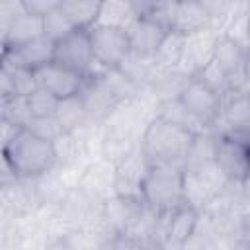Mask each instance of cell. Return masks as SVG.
<instances>
[{"label":"cell","mask_w":250,"mask_h":250,"mask_svg":"<svg viewBox=\"0 0 250 250\" xmlns=\"http://www.w3.org/2000/svg\"><path fill=\"white\" fill-rule=\"evenodd\" d=\"M197 133L154 115L141 139V154L148 166H186Z\"/></svg>","instance_id":"1"},{"label":"cell","mask_w":250,"mask_h":250,"mask_svg":"<svg viewBox=\"0 0 250 250\" xmlns=\"http://www.w3.org/2000/svg\"><path fill=\"white\" fill-rule=\"evenodd\" d=\"M2 158L18 178H37L53 168L57 152L53 141L41 139L23 127L12 141L2 145Z\"/></svg>","instance_id":"2"},{"label":"cell","mask_w":250,"mask_h":250,"mask_svg":"<svg viewBox=\"0 0 250 250\" xmlns=\"http://www.w3.org/2000/svg\"><path fill=\"white\" fill-rule=\"evenodd\" d=\"M141 199L154 213H172L184 205V168L148 166L141 184Z\"/></svg>","instance_id":"3"},{"label":"cell","mask_w":250,"mask_h":250,"mask_svg":"<svg viewBox=\"0 0 250 250\" xmlns=\"http://www.w3.org/2000/svg\"><path fill=\"white\" fill-rule=\"evenodd\" d=\"M229 184V178L217 166L215 160L184 166V193L186 203L203 211Z\"/></svg>","instance_id":"4"},{"label":"cell","mask_w":250,"mask_h":250,"mask_svg":"<svg viewBox=\"0 0 250 250\" xmlns=\"http://www.w3.org/2000/svg\"><path fill=\"white\" fill-rule=\"evenodd\" d=\"M55 62L78 70L88 78L96 76L102 68L94 57L88 29H74L66 37L55 41Z\"/></svg>","instance_id":"5"},{"label":"cell","mask_w":250,"mask_h":250,"mask_svg":"<svg viewBox=\"0 0 250 250\" xmlns=\"http://www.w3.org/2000/svg\"><path fill=\"white\" fill-rule=\"evenodd\" d=\"M211 129L250 145V96L236 90L225 94L219 119Z\"/></svg>","instance_id":"6"},{"label":"cell","mask_w":250,"mask_h":250,"mask_svg":"<svg viewBox=\"0 0 250 250\" xmlns=\"http://www.w3.org/2000/svg\"><path fill=\"white\" fill-rule=\"evenodd\" d=\"M178 100L184 104V107L205 127H213L219 119L221 107H223V94L207 86L197 76H189L186 86L182 88Z\"/></svg>","instance_id":"7"},{"label":"cell","mask_w":250,"mask_h":250,"mask_svg":"<svg viewBox=\"0 0 250 250\" xmlns=\"http://www.w3.org/2000/svg\"><path fill=\"white\" fill-rule=\"evenodd\" d=\"M88 33H90L94 57L98 64L105 68H117L125 61V57L131 53L129 35L125 29L107 27V25H92Z\"/></svg>","instance_id":"8"},{"label":"cell","mask_w":250,"mask_h":250,"mask_svg":"<svg viewBox=\"0 0 250 250\" xmlns=\"http://www.w3.org/2000/svg\"><path fill=\"white\" fill-rule=\"evenodd\" d=\"M217 41H219V33L213 29V25L186 35L184 53H182V59H180V64L176 70H180L188 76L197 74L215 57Z\"/></svg>","instance_id":"9"},{"label":"cell","mask_w":250,"mask_h":250,"mask_svg":"<svg viewBox=\"0 0 250 250\" xmlns=\"http://www.w3.org/2000/svg\"><path fill=\"white\" fill-rule=\"evenodd\" d=\"M35 72V78H37V86L49 90L51 94H55L59 100L62 98H70V96H78L86 82H88V76L78 72V70H72L64 64H59V62H49Z\"/></svg>","instance_id":"10"},{"label":"cell","mask_w":250,"mask_h":250,"mask_svg":"<svg viewBox=\"0 0 250 250\" xmlns=\"http://www.w3.org/2000/svg\"><path fill=\"white\" fill-rule=\"evenodd\" d=\"M215 162L232 184H240L250 170V145L217 133Z\"/></svg>","instance_id":"11"},{"label":"cell","mask_w":250,"mask_h":250,"mask_svg":"<svg viewBox=\"0 0 250 250\" xmlns=\"http://www.w3.org/2000/svg\"><path fill=\"white\" fill-rule=\"evenodd\" d=\"M53 61H55V41L47 35L35 37L21 45L2 47V64H14V66L37 70Z\"/></svg>","instance_id":"12"},{"label":"cell","mask_w":250,"mask_h":250,"mask_svg":"<svg viewBox=\"0 0 250 250\" xmlns=\"http://www.w3.org/2000/svg\"><path fill=\"white\" fill-rule=\"evenodd\" d=\"M219 66L225 70V74L230 80L232 90L242 92V84H244V76H246V53H244V45H240L238 41L221 35L217 41V49H215V57H213Z\"/></svg>","instance_id":"13"},{"label":"cell","mask_w":250,"mask_h":250,"mask_svg":"<svg viewBox=\"0 0 250 250\" xmlns=\"http://www.w3.org/2000/svg\"><path fill=\"white\" fill-rule=\"evenodd\" d=\"M168 33H170V29H166L162 23L154 21L148 16H141L127 29L131 51L137 55H143V57H154Z\"/></svg>","instance_id":"14"},{"label":"cell","mask_w":250,"mask_h":250,"mask_svg":"<svg viewBox=\"0 0 250 250\" xmlns=\"http://www.w3.org/2000/svg\"><path fill=\"white\" fill-rule=\"evenodd\" d=\"M80 98L84 102V107H86V113H88V119H104L107 117L123 100L117 98L111 88L100 80L98 76L94 78H88L84 90L80 92Z\"/></svg>","instance_id":"15"},{"label":"cell","mask_w":250,"mask_h":250,"mask_svg":"<svg viewBox=\"0 0 250 250\" xmlns=\"http://www.w3.org/2000/svg\"><path fill=\"white\" fill-rule=\"evenodd\" d=\"M143 14L129 0H102L94 25H107L117 29H129Z\"/></svg>","instance_id":"16"},{"label":"cell","mask_w":250,"mask_h":250,"mask_svg":"<svg viewBox=\"0 0 250 250\" xmlns=\"http://www.w3.org/2000/svg\"><path fill=\"white\" fill-rule=\"evenodd\" d=\"M213 25L209 14L197 0H180L176 6L174 21H172V31L180 35H189L199 29H205Z\"/></svg>","instance_id":"17"},{"label":"cell","mask_w":250,"mask_h":250,"mask_svg":"<svg viewBox=\"0 0 250 250\" xmlns=\"http://www.w3.org/2000/svg\"><path fill=\"white\" fill-rule=\"evenodd\" d=\"M41 35H45L43 16L25 12L2 33V47L21 45V43H27V41H31L35 37H41Z\"/></svg>","instance_id":"18"},{"label":"cell","mask_w":250,"mask_h":250,"mask_svg":"<svg viewBox=\"0 0 250 250\" xmlns=\"http://www.w3.org/2000/svg\"><path fill=\"white\" fill-rule=\"evenodd\" d=\"M102 0H62L61 10L68 16L76 29H90L96 23Z\"/></svg>","instance_id":"19"},{"label":"cell","mask_w":250,"mask_h":250,"mask_svg":"<svg viewBox=\"0 0 250 250\" xmlns=\"http://www.w3.org/2000/svg\"><path fill=\"white\" fill-rule=\"evenodd\" d=\"M55 117L59 119V123L62 125L64 131H76L78 127H82L84 121L88 119V113H86V107H84L80 94L59 100Z\"/></svg>","instance_id":"20"},{"label":"cell","mask_w":250,"mask_h":250,"mask_svg":"<svg viewBox=\"0 0 250 250\" xmlns=\"http://www.w3.org/2000/svg\"><path fill=\"white\" fill-rule=\"evenodd\" d=\"M158 113L156 115H160V117H164V119H168V121H172V123H176V125H182V127H186V129H189V131H193V133H199V131H203V129H209V127H205L201 121H197L186 107H184V104L178 100V98H172V100H162L160 102V105H158Z\"/></svg>","instance_id":"21"},{"label":"cell","mask_w":250,"mask_h":250,"mask_svg":"<svg viewBox=\"0 0 250 250\" xmlns=\"http://www.w3.org/2000/svg\"><path fill=\"white\" fill-rule=\"evenodd\" d=\"M184 41H186V35H180L176 31H170L166 35V39L162 41L160 49L154 55L156 66L160 70H176L178 68L182 53H184Z\"/></svg>","instance_id":"22"},{"label":"cell","mask_w":250,"mask_h":250,"mask_svg":"<svg viewBox=\"0 0 250 250\" xmlns=\"http://www.w3.org/2000/svg\"><path fill=\"white\" fill-rule=\"evenodd\" d=\"M2 119L20 125V127H27L29 121L33 119L31 111H29V104H27V96L21 94H12L8 98H2Z\"/></svg>","instance_id":"23"},{"label":"cell","mask_w":250,"mask_h":250,"mask_svg":"<svg viewBox=\"0 0 250 250\" xmlns=\"http://www.w3.org/2000/svg\"><path fill=\"white\" fill-rule=\"evenodd\" d=\"M74 29H76V27H74L72 21L68 20V16L61 10V6L43 16V31H45V35L51 37L53 41H59V39L66 37V35L72 33Z\"/></svg>","instance_id":"24"},{"label":"cell","mask_w":250,"mask_h":250,"mask_svg":"<svg viewBox=\"0 0 250 250\" xmlns=\"http://www.w3.org/2000/svg\"><path fill=\"white\" fill-rule=\"evenodd\" d=\"M27 104H29V111L33 117H47V115H55L57 105H59V98L55 94H51L49 90L37 86L27 96Z\"/></svg>","instance_id":"25"},{"label":"cell","mask_w":250,"mask_h":250,"mask_svg":"<svg viewBox=\"0 0 250 250\" xmlns=\"http://www.w3.org/2000/svg\"><path fill=\"white\" fill-rule=\"evenodd\" d=\"M193 76H197L199 80H203L207 86H211L213 90H217L219 94H229V92H232V86H230V80H229V76L225 74V70L219 66V62L215 61V59H211L197 74H193Z\"/></svg>","instance_id":"26"},{"label":"cell","mask_w":250,"mask_h":250,"mask_svg":"<svg viewBox=\"0 0 250 250\" xmlns=\"http://www.w3.org/2000/svg\"><path fill=\"white\" fill-rule=\"evenodd\" d=\"M27 129L35 135H39L41 139L47 141H55L61 133H64L62 125L59 123V119L55 115H47V117H33L27 125Z\"/></svg>","instance_id":"27"},{"label":"cell","mask_w":250,"mask_h":250,"mask_svg":"<svg viewBox=\"0 0 250 250\" xmlns=\"http://www.w3.org/2000/svg\"><path fill=\"white\" fill-rule=\"evenodd\" d=\"M53 146H55V152H57V160H62V162H68V160L76 158V154H78V141H76L72 131L61 133L53 141Z\"/></svg>","instance_id":"28"},{"label":"cell","mask_w":250,"mask_h":250,"mask_svg":"<svg viewBox=\"0 0 250 250\" xmlns=\"http://www.w3.org/2000/svg\"><path fill=\"white\" fill-rule=\"evenodd\" d=\"M197 2L205 8V12L209 14L211 21H215V20H225V18L230 14V10H232L236 4H240V2H236V0H197Z\"/></svg>","instance_id":"29"},{"label":"cell","mask_w":250,"mask_h":250,"mask_svg":"<svg viewBox=\"0 0 250 250\" xmlns=\"http://www.w3.org/2000/svg\"><path fill=\"white\" fill-rule=\"evenodd\" d=\"M25 12L29 14H37V16H45L51 10L59 8L62 4V0H21Z\"/></svg>","instance_id":"30"},{"label":"cell","mask_w":250,"mask_h":250,"mask_svg":"<svg viewBox=\"0 0 250 250\" xmlns=\"http://www.w3.org/2000/svg\"><path fill=\"white\" fill-rule=\"evenodd\" d=\"M129 2H131V4H135V8L145 16V14H148V12L156 6V2H158V0H129Z\"/></svg>","instance_id":"31"},{"label":"cell","mask_w":250,"mask_h":250,"mask_svg":"<svg viewBox=\"0 0 250 250\" xmlns=\"http://www.w3.org/2000/svg\"><path fill=\"white\" fill-rule=\"evenodd\" d=\"M240 186V191H242V195L246 197V201L250 203V170H248V174L242 178V182L238 184Z\"/></svg>","instance_id":"32"},{"label":"cell","mask_w":250,"mask_h":250,"mask_svg":"<svg viewBox=\"0 0 250 250\" xmlns=\"http://www.w3.org/2000/svg\"><path fill=\"white\" fill-rule=\"evenodd\" d=\"M244 14H246V21H248V29H250V0L244 2Z\"/></svg>","instance_id":"33"},{"label":"cell","mask_w":250,"mask_h":250,"mask_svg":"<svg viewBox=\"0 0 250 250\" xmlns=\"http://www.w3.org/2000/svg\"><path fill=\"white\" fill-rule=\"evenodd\" d=\"M244 53H246V64L250 66V41L246 43V47H244Z\"/></svg>","instance_id":"34"},{"label":"cell","mask_w":250,"mask_h":250,"mask_svg":"<svg viewBox=\"0 0 250 250\" xmlns=\"http://www.w3.org/2000/svg\"><path fill=\"white\" fill-rule=\"evenodd\" d=\"M236 2H246V0H236Z\"/></svg>","instance_id":"35"},{"label":"cell","mask_w":250,"mask_h":250,"mask_svg":"<svg viewBox=\"0 0 250 250\" xmlns=\"http://www.w3.org/2000/svg\"><path fill=\"white\" fill-rule=\"evenodd\" d=\"M248 96H250V94H248Z\"/></svg>","instance_id":"36"}]
</instances>
